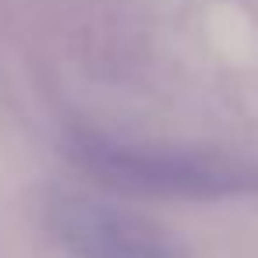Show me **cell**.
Returning <instances> with one entry per match:
<instances>
[{"mask_svg": "<svg viewBox=\"0 0 258 258\" xmlns=\"http://www.w3.org/2000/svg\"><path fill=\"white\" fill-rule=\"evenodd\" d=\"M64 152L96 184L138 198L219 202L258 187V170L251 163L205 149L120 142L89 127H75L64 142Z\"/></svg>", "mask_w": 258, "mask_h": 258, "instance_id": "1", "label": "cell"}, {"mask_svg": "<svg viewBox=\"0 0 258 258\" xmlns=\"http://www.w3.org/2000/svg\"><path fill=\"white\" fill-rule=\"evenodd\" d=\"M43 226L71 258H187L184 240L156 219L85 191L43 195Z\"/></svg>", "mask_w": 258, "mask_h": 258, "instance_id": "2", "label": "cell"}]
</instances>
